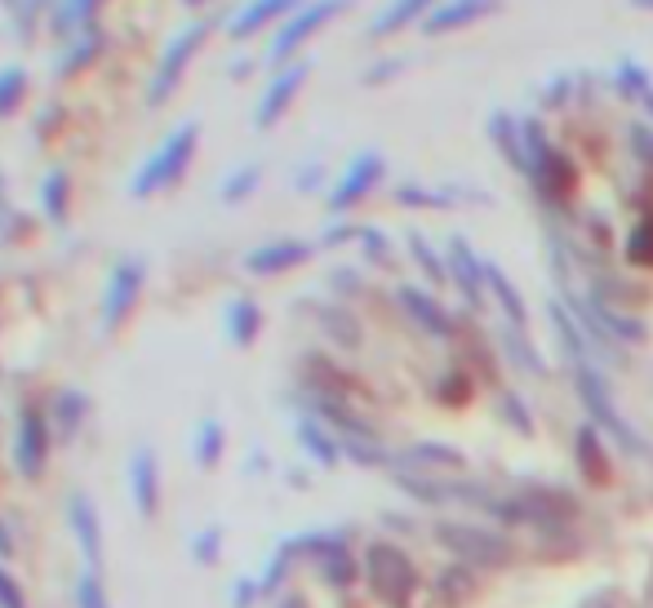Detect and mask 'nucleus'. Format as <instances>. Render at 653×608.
Listing matches in <instances>:
<instances>
[{"mask_svg":"<svg viewBox=\"0 0 653 608\" xmlns=\"http://www.w3.org/2000/svg\"><path fill=\"white\" fill-rule=\"evenodd\" d=\"M578 85V76H555L547 89H542V107H560V103H569V89Z\"/></svg>","mask_w":653,"mask_h":608,"instance_id":"c9c22d12","label":"nucleus"},{"mask_svg":"<svg viewBox=\"0 0 653 608\" xmlns=\"http://www.w3.org/2000/svg\"><path fill=\"white\" fill-rule=\"evenodd\" d=\"M396 302H400V311H405L427 338H436V342H453V338H458V320H453L432 294L413 289V285H400V289H396Z\"/></svg>","mask_w":653,"mask_h":608,"instance_id":"9d476101","label":"nucleus"},{"mask_svg":"<svg viewBox=\"0 0 653 608\" xmlns=\"http://www.w3.org/2000/svg\"><path fill=\"white\" fill-rule=\"evenodd\" d=\"M627 262H631V267H653V209L631 227V236H627Z\"/></svg>","mask_w":653,"mask_h":608,"instance_id":"a878e982","label":"nucleus"},{"mask_svg":"<svg viewBox=\"0 0 653 608\" xmlns=\"http://www.w3.org/2000/svg\"><path fill=\"white\" fill-rule=\"evenodd\" d=\"M103 0H54V31H63V36H72V31H80V27H89V18H93V10H99Z\"/></svg>","mask_w":653,"mask_h":608,"instance_id":"b1692460","label":"nucleus"},{"mask_svg":"<svg viewBox=\"0 0 653 608\" xmlns=\"http://www.w3.org/2000/svg\"><path fill=\"white\" fill-rule=\"evenodd\" d=\"M489 294H494V302L502 307V320H507V324H521V329H529V307H525L521 289L511 285L507 271L494 267V262H489Z\"/></svg>","mask_w":653,"mask_h":608,"instance_id":"4be33fe9","label":"nucleus"},{"mask_svg":"<svg viewBox=\"0 0 653 608\" xmlns=\"http://www.w3.org/2000/svg\"><path fill=\"white\" fill-rule=\"evenodd\" d=\"M498 413H502V423H511L521 436H534V417H529V404H525V396H516V391H502L498 396Z\"/></svg>","mask_w":653,"mask_h":608,"instance_id":"c756f323","label":"nucleus"},{"mask_svg":"<svg viewBox=\"0 0 653 608\" xmlns=\"http://www.w3.org/2000/svg\"><path fill=\"white\" fill-rule=\"evenodd\" d=\"M614 89L623 93V99H631V103H640L649 116H653V72L649 67H640L631 54H623L618 63H614Z\"/></svg>","mask_w":653,"mask_h":608,"instance_id":"6ab92c4d","label":"nucleus"},{"mask_svg":"<svg viewBox=\"0 0 653 608\" xmlns=\"http://www.w3.org/2000/svg\"><path fill=\"white\" fill-rule=\"evenodd\" d=\"M458 200H466V192H458V186H418V182L396 186V205L409 209H453Z\"/></svg>","mask_w":653,"mask_h":608,"instance_id":"5701e85b","label":"nucleus"},{"mask_svg":"<svg viewBox=\"0 0 653 608\" xmlns=\"http://www.w3.org/2000/svg\"><path fill=\"white\" fill-rule=\"evenodd\" d=\"M214 23L209 18H196V23H187L169 44H165V59L156 67V80H152V103H165L169 99V89L178 85V76L187 72V63H192V54L201 50V44L209 40Z\"/></svg>","mask_w":653,"mask_h":608,"instance_id":"0eeeda50","label":"nucleus"},{"mask_svg":"<svg viewBox=\"0 0 653 608\" xmlns=\"http://www.w3.org/2000/svg\"><path fill=\"white\" fill-rule=\"evenodd\" d=\"M396 471H423V476H466V457L453 444H413L396 453Z\"/></svg>","mask_w":653,"mask_h":608,"instance_id":"9b49d317","label":"nucleus"},{"mask_svg":"<svg viewBox=\"0 0 653 608\" xmlns=\"http://www.w3.org/2000/svg\"><path fill=\"white\" fill-rule=\"evenodd\" d=\"M489 138H494V147H498V156L516 169V173H525L529 178V152H525V125L511 116V112H489Z\"/></svg>","mask_w":653,"mask_h":608,"instance_id":"2eb2a0df","label":"nucleus"},{"mask_svg":"<svg viewBox=\"0 0 653 608\" xmlns=\"http://www.w3.org/2000/svg\"><path fill=\"white\" fill-rule=\"evenodd\" d=\"M405 241H409V254H413V262L423 267V275H427V280H436V285H445V280H449V262H445V258L432 249V241L423 236V231H409Z\"/></svg>","mask_w":653,"mask_h":608,"instance_id":"393cba45","label":"nucleus"},{"mask_svg":"<svg viewBox=\"0 0 653 608\" xmlns=\"http://www.w3.org/2000/svg\"><path fill=\"white\" fill-rule=\"evenodd\" d=\"M436 542L445 546V551H453L466 569H502V565H511V542H507V533H494V529H485V525H462V520H436Z\"/></svg>","mask_w":653,"mask_h":608,"instance_id":"7ed1b4c3","label":"nucleus"},{"mask_svg":"<svg viewBox=\"0 0 653 608\" xmlns=\"http://www.w3.org/2000/svg\"><path fill=\"white\" fill-rule=\"evenodd\" d=\"M303 440H307V449H311V453H316L320 462H334V457H338V453H334V444L324 440V436H320L316 427H303Z\"/></svg>","mask_w":653,"mask_h":608,"instance_id":"4c0bfd02","label":"nucleus"},{"mask_svg":"<svg viewBox=\"0 0 653 608\" xmlns=\"http://www.w3.org/2000/svg\"><path fill=\"white\" fill-rule=\"evenodd\" d=\"M258 178H263V169L258 165H245L241 173H231L227 178V186H222V200H245L254 186H258Z\"/></svg>","mask_w":653,"mask_h":608,"instance_id":"7c9ffc66","label":"nucleus"},{"mask_svg":"<svg viewBox=\"0 0 653 608\" xmlns=\"http://www.w3.org/2000/svg\"><path fill=\"white\" fill-rule=\"evenodd\" d=\"M63 196H67V178H63V173H54V178H50V186H44V200H50V214H54V218L63 214Z\"/></svg>","mask_w":653,"mask_h":608,"instance_id":"58836bf2","label":"nucleus"},{"mask_svg":"<svg viewBox=\"0 0 653 608\" xmlns=\"http://www.w3.org/2000/svg\"><path fill=\"white\" fill-rule=\"evenodd\" d=\"M498 347L507 355V364H516L521 373H529V378H542L547 364L538 355V347L529 342V329H521V324H507L502 320V329H498Z\"/></svg>","mask_w":653,"mask_h":608,"instance_id":"f3484780","label":"nucleus"},{"mask_svg":"<svg viewBox=\"0 0 653 608\" xmlns=\"http://www.w3.org/2000/svg\"><path fill=\"white\" fill-rule=\"evenodd\" d=\"M502 10V0H445V5H436L427 18H423V31L427 36H445V31H458L466 23H481L489 14Z\"/></svg>","mask_w":653,"mask_h":608,"instance_id":"4468645a","label":"nucleus"},{"mask_svg":"<svg viewBox=\"0 0 653 608\" xmlns=\"http://www.w3.org/2000/svg\"><path fill=\"white\" fill-rule=\"evenodd\" d=\"M574 457H578V471L591 480V484H610V453H604V440H600V427H578L574 436Z\"/></svg>","mask_w":653,"mask_h":608,"instance_id":"a211bd4d","label":"nucleus"},{"mask_svg":"<svg viewBox=\"0 0 653 608\" xmlns=\"http://www.w3.org/2000/svg\"><path fill=\"white\" fill-rule=\"evenodd\" d=\"M196 138H201V125H178L169 133V143L143 165V173L133 178V196H148V192H156V186L178 182L182 169H187V160L196 156Z\"/></svg>","mask_w":653,"mask_h":608,"instance_id":"423d86ee","label":"nucleus"},{"mask_svg":"<svg viewBox=\"0 0 653 608\" xmlns=\"http://www.w3.org/2000/svg\"><path fill=\"white\" fill-rule=\"evenodd\" d=\"M364 573H369V586L373 595H379L387 608H405L418 591V569H413V559L392 546V542H373L364 551Z\"/></svg>","mask_w":653,"mask_h":608,"instance_id":"20e7f679","label":"nucleus"},{"mask_svg":"<svg viewBox=\"0 0 653 608\" xmlns=\"http://www.w3.org/2000/svg\"><path fill=\"white\" fill-rule=\"evenodd\" d=\"M356 0H307V5L298 10V14H290L285 23H280V31L271 36V50H267V59L280 67V63H290L303 44L324 27V23H334L343 10H351Z\"/></svg>","mask_w":653,"mask_h":608,"instance_id":"39448f33","label":"nucleus"},{"mask_svg":"<svg viewBox=\"0 0 653 608\" xmlns=\"http://www.w3.org/2000/svg\"><path fill=\"white\" fill-rule=\"evenodd\" d=\"M525 125V152H529V182L547 209H565L578 192V165L560 152L551 138H547V125L538 116L521 120Z\"/></svg>","mask_w":653,"mask_h":608,"instance_id":"f03ea898","label":"nucleus"},{"mask_svg":"<svg viewBox=\"0 0 653 608\" xmlns=\"http://www.w3.org/2000/svg\"><path fill=\"white\" fill-rule=\"evenodd\" d=\"M138 285H143V267H138V262L116 267L112 289H107V324H120V315H125V311L133 307V298H138Z\"/></svg>","mask_w":653,"mask_h":608,"instance_id":"412c9836","label":"nucleus"},{"mask_svg":"<svg viewBox=\"0 0 653 608\" xmlns=\"http://www.w3.org/2000/svg\"><path fill=\"white\" fill-rule=\"evenodd\" d=\"M569 368H574V391H578V400H582V409L591 417V427H600L627 457H649L653 449L644 444V436L623 417V409H618V400L610 391V378L600 373V364L596 360H569Z\"/></svg>","mask_w":653,"mask_h":608,"instance_id":"f257e3e1","label":"nucleus"},{"mask_svg":"<svg viewBox=\"0 0 653 608\" xmlns=\"http://www.w3.org/2000/svg\"><path fill=\"white\" fill-rule=\"evenodd\" d=\"M351 236H360L356 227H334V231H324V245H343V241H351Z\"/></svg>","mask_w":653,"mask_h":608,"instance_id":"ea45409f","label":"nucleus"},{"mask_svg":"<svg viewBox=\"0 0 653 608\" xmlns=\"http://www.w3.org/2000/svg\"><path fill=\"white\" fill-rule=\"evenodd\" d=\"M476 569H449V573H440V604H449V608H458L462 599H472L476 595V578H472Z\"/></svg>","mask_w":653,"mask_h":608,"instance_id":"bb28decb","label":"nucleus"},{"mask_svg":"<svg viewBox=\"0 0 653 608\" xmlns=\"http://www.w3.org/2000/svg\"><path fill=\"white\" fill-rule=\"evenodd\" d=\"M182 5H205V0H182Z\"/></svg>","mask_w":653,"mask_h":608,"instance_id":"79ce46f5","label":"nucleus"},{"mask_svg":"<svg viewBox=\"0 0 653 608\" xmlns=\"http://www.w3.org/2000/svg\"><path fill=\"white\" fill-rule=\"evenodd\" d=\"M383 173H387V160H383V152H360L351 165H347V173L338 178V186L330 192V209L334 214H347L351 205H360L373 186L383 182Z\"/></svg>","mask_w":653,"mask_h":608,"instance_id":"1a4fd4ad","label":"nucleus"},{"mask_svg":"<svg viewBox=\"0 0 653 608\" xmlns=\"http://www.w3.org/2000/svg\"><path fill=\"white\" fill-rule=\"evenodd\" d=\"M472 373H462V368H453V373H445V383H440V396L449 400V404H462V400H472Z\"/></svg>","mask_w":653,"mask_h":608,"instance_id":"2f4dec72","label":"nucleus"},{"mask_svg":"<svg viewBox=\"0 0 653 608\" xmlns=\"http://www.w3.org/2000/svg\"><path fill=\"white\" fill-rule=\"evenodd\" d=\"M303 5H307V0H245V5L227 18V36L245 40V36L263 31L267 23H276V18H290V14H298Z\"/></svg>","mask_w":653,"mask_h":608,"instance_id":"ddd939ff","label":"nucleus"},{"mask_svg":"<svg viewBox=\"0 0 653 608\" xmlns=\"http://www.w3.org/2000/svg\"><path fill=\"white\" fill-rule=\"evenodd\" d=\"M449 280H453V285H458V294L466 298V307H472V311H481L485 307V294H489V262L472 249V245H466L462 236H453L449 241Z\"/></svg>","mask_w":653,"mask_h":608,"instance_id":"6e6552de","label":"nucleus"},{"mask_svg":"<svg viewBox=\"0 0 653 608\" xmlns=\"http://www.w3.org/2000/svg\"><path fill=\"white\" fill-rule=\"evenodd\" d=\"M27 93V72L23 67H0V116H10Z\"/></svg>","mask_w":653,"mask_h":608,"instance_id":"c85d7f7f","label":"nucleus"},{"mask_svg":"<svg viewBox=\"0 0 653 608\" xmlns=\"http://www.w3.org/2000/svg\"><path fill=\"white\" fill-rule=\"evenodd\" d=\"M409 63L405 59H387V63H379V67H369L364 72V85H383V80H392V76H400Z\"/></svg>","mask_w":653,"mask_h":608,"instance_id":"e433bc0d","label":"nucleus"},{"mask_svg":"<svg viewBox=\"0 0 653 608\" xmlns=\"http://www.w3.org/2000/svg\"><path fill=\"white\" fill-rule=\"evenodd\" d=\"M227 324H231V338H236V342L245 347V342H254V334H258L263 315H258V307H254L249 298H241V302H231V311H227Z\"/></svg>","mask_w":653,"mask_h":608,"instance_id":"cd10ccee","label":"nucleus"},{"mask_svg":"<svg viewBox=\"0 0 653 608\" xmlns=\"http://www.w3.org/2000/svg\"><path fill=\"white\" fill-rule=\"evenodd\" d=\"M324 329H334L343 338V347H356L360 342V329H356V320L343 315V311H324Z\"/></svg>","mask_w":653,"mask_h":608,"instance_id":"f704fd0d","label":"nucleus"},{"mask_svg":"<svg viewBox=\"0 0 653 608\" xmlns=\"http://www.w3.org/2000/svg\"><path fill=\"white\" fill-rule=\"evenodd\" d=\"M311 76V63H294V67H285L271 85H267V93L258 99V112H254V125L258 129H271L280 116L290 112V103L298 99V89H303V80Z\"/></svg>","mask_w":653,"mask_h":608,"instance_id":"f8f14e48","label":"nucleus"},{"mask_svg":"<svg viewBox=\"0 0 653 608\" xmlns=\"http://www.w3.org/2000/svg\"><path fill=\"white\" fill-rule=\"evenodd\" d=\"M627 5H631V10H649V14H653V0H627Z\"/></svg>","mask_w":653,"mask_h":608,"instance_id":"a19ab883","label":"nucleus"},{"mask_svg":"<svg viewBox=\"0 0 653 608\" xmlns=\"http://www.w3.org/2000/svg\"><path fill=\"white\" fill-rule=\"evenodd\" d=\"M627 138H631V156H636L644 169H653V125L640 120V125H631Z\"/></svg>","mask_w":653,"mask_h":608,"instance_id":"473e14b6","label":"nucleus"},{"mask_svg":"<svg viewBox=\"0 0 653 608\" xmlns=\"http://www.w3.org/2000/svg\"><path fill=\"white\" fill-rule=\"evenodd\" d=\"M360 245H364V254L373 262H392V241L383 236L379 227H360Z\"/></svg>","mask_w":653,"mask_h":608,"instance_id":"72a5a7b5","label":"nucleus"},{"mask_svg":"<svg viewBox=\"0 0 653 608\" xmlns=\"http://www.w3.org/2000/svg\"><path fill=\"white\" fill-rule=\"evenodd\" d=\"M307 258H311V245H307V241H271V245L254 249V254L245 258V267H249L254 275H276V271H290V267H298V262H307Z\"/></svg>","mask_w":653,"mask_h":608,"instance_id":"dca6fc26","label":"nucleus"},{"mask_svg":"<svg viewBox=\"0 0 653 608\" xmlns=\"http://www.w3.org/2000/svg\"><path fill=\"white\" fill-rule=\"evenodd\" d=\"M432 5H436V0H392V5L369 23V31H364V36H369V40H387V36H396L400 27H409L413 18H427V14H432Z\"/></svg>","mask_w":653,"mask_h":608,"instance_id":"aec40b11","label":"nucleus"}]
</instances>
